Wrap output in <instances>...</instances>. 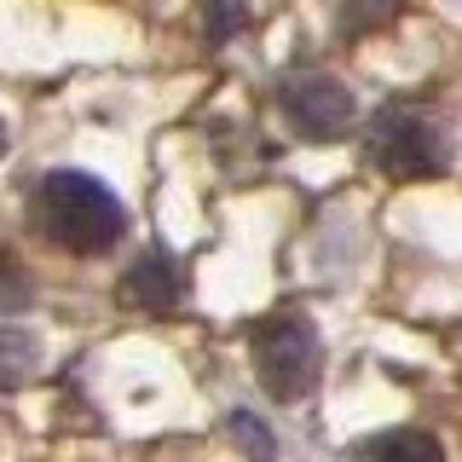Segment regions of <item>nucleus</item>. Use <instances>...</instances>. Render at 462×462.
<instances>
[{
	"mask_svg": "<svg viewBox=\"0 0 462 462\" xmlns=\"http://www.w3.org/2000/svg\"><path fill=\"white\" fill-rule=\"evenodd\" d=\"M358 462H445V451L433 433L393 428V433H375V439L358 445Z\"/></svg>",
	"mask_w": 462,
	"mask_h": 462,
	"instance_id": "nucleus-6",
	"label": "nucleus"
},
{
	"mask_svg": "<svg viewBox=\"0 0 462 462\" xmlns=\"http://www.w3.org/2000/svg\"><path fill=\"white\" fill-rule=\"evenodd\" d=\"M29 370H35V341L18 336V329H0V382L18 387Z\"/></svg>",
	"mask_w": 462,
	"mask_h": 462,
	"instance_id": "nucleus-7",
	"label": "nucleus"
},
{
	"mask_svg": "<svg viewBox=\"0 0 462 462\" xmlns=\"http://www.w3.org/2000/svg\"><path fill=\"white\" fill-rule=\"evenodd\" d=\"M365 151L387 180H433V173H445V162H451L445 127L433 122L428 110L404 105V98H393V105H382L370 116Z\"/></svg>",
	"mask_w": 462,
	"mask_h": 462,
	"instance_id": "nucleus-2",
	"label": "nucleus"
},
{
	"mask_svg": "<svg viewBox=\"0 0 462 462\" xmlns=\"http://www.w3.org/2000/svg\"><path fill=\"white\" fill-rule=\"evenodd\" d=\"M29 226H35V237H47L64 254H105L122 243L127 214L105 180L58 168L47 180H35V191H29Z\"/></svg>",
	"mask_w": 462,
	"mask_h": 462,
	"instance_id": "nucleus-1",
	"label": "nucleus"
},
{
	"mask_svg": "<svg viewBox=\"0 0 462 462\" xmlns=\"http://www.w3.org/2000/svg\"><path fill=\"white\" fill-rule=\"evenodd\" d=\"M254 375L278 404H300L324 382V341L300 312H278L254 329Z\"/></svg>",
	"mask_w": 462,
	"mask_h": 462,
	"instance_id": "nucleus-3",
	"label": "nucleus"
},
{
	"mask_svg": "<svg viewBox=\"0 0 462 462\" xmlns=\"http://www.w3.org/2000/svg\"><path fill=\"white\" fill-rule=\"evenodd\" d=\"M23 295H29L23 272L12 266V254H0V307H23Z\"/></svg>",
	"mask_w": 462,
	"mask_h": 462,
	"instance_id": "nucleus-10",
	"label": "nucleus"
},
{
	"mask_svg": "<svg viewBox=\"0 0 462 462\" xmlns=\"http://www.w3.org/2000/svg\"><path fill=\"white\" fill-rule=\"evenodd\" d=\"M180 295H185V278H180V266H173L168 254H144L139 266L122 278V300L127 307H144V312L180 307Z\"/></svg>",
	"mask_w": 462,
	"mask_h": 462,
	"instance_id": "nucleus-5",
	"label": "nucleus"
},
{
	"mask_svg": "<svg viewBox=\"0 0 462 462\" xmlns=\"http://www.w3.org/2000/svg\"><path fill=\"white\" fill-rule=\"evenodd\" d=\"M278 110L300 139H341L353 127V93L324 69H295L278 81Z\"/></svg>",
	"mask_w": 462,
	"mask_h": 462,
	"instance_id": "nucleus-4",
	"label": "nucleus"
},
{
	"mask_svg": "<svg viewBox=\"0 0 462 462\" xmlns=\"http://www.w3.org/2000/svg\"><path fill=\"white\" fill-rule=\"evenodd\" d=\"M393 12H399V0H341V29L346 35H365V29H375Z\"/></svg>",
	"mask_w": 462,
	"mask_h": 462,
	"instance_id": "nucleus-8",
	"label": "nucleus"
},
{
	"mask_svg": "<svg viewBox=\"0 0 462 462\" xmlns=\"http://www.w3.org/2000/svg\"><path fill=\"white\" fill-rule=\"evenodd\" d=\"M243 29V0H208V35L226 41Z\"/></svg>",
	"mask_w": 462,
	"mask_h": 462,
	"instance_id": "nucleus-9",
	"label": "nucleus"
}]
</instances>
